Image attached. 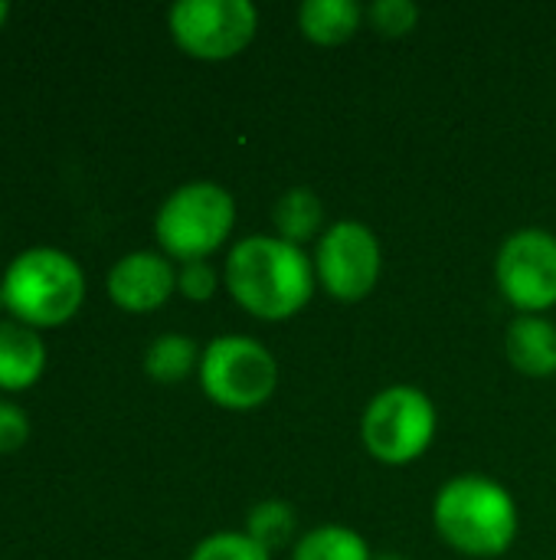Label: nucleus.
<instances>
[{
	"instance_id": "a211bd4d",
	"label": "nucleus",
	"mask_w": 556,
	"mask_h": 560,
	"mask_svg": "<svg viewBox=\"0 0 556 560\" xmlns=\"http://www.w3.org/2000/svg\"><path fill=\"white\" fill-rule=\"evenodd\" d=\"M190 560H272L269 551L262 545H256L249 535H239V532H220V535H210L203 538Z\"/></svg>"
},
{
	"instance_id": "f03ea898",
	"label": "nucleus",
	"mask_w": 556,
	"mask_h": 560,
	"mask_svg": "<svg viewBox=\"0 0 556 560\" xmlns=\"http://www.w3.org/2000/svg\"><path fill=\"white\" fill-rule=\"evenodd\" d=\"M436 532L465 558H498L514 545L518 505L505 486L485 476L446 482L433 509Z\"/></svg>"
},
{
	"instance_id": "6e6552de",
	"label": "nucleus",
	"mask_w": 556,
	"mask_h": 560,
	"mask_svg": "<svg viewBox=\"0 0 556 560\" xmlns=\"http://www.w3.org/2000/svg\"><path fill=\"white\" fill-rule=\"evenodd\" d=\"M501 295L524 315L556 305V236L547 230H518L505 240L495 262Z\"/></svg>"
},
{
	"instance_id": "ddd939ff",
	"label": "nucleus",
	"mask_w": 556,
	"mask_h": 560,
	"mask_svg": "<svg viewBox=\"0 0 556 560\" xmlns=\"http://www.w3.org/2000/svg\"><path fill=\"white\" fill-rule=\"evenodd\" d=\"M364 20V7L354 0H305L298 10L301 33L318 46L347 43Z\"/></svg>"
},
{
	"instance_id": "20e7f679",
	"label": "nucleus",
	"mask_w": 556,
	"mask_h": 560,
	"mask_svg": "<svg viewBox=\"0 0 556 560\" xmlns=\"http://www.w3.org/2000/svg\"><path fill=\"white\" fill-rule=\"evenodd\" d=\"M236 223L233 197L213 180H193L177 187L157 210L154 236L164 256L180 262H200L226 243Z\"/></svg>"
},
{
	"instance_id": "6ab92c4d",
	"label": "nucleus",
	"mask_w": 556,
	"mask_h": 560,
	"mask_svg": "<svg viewBox=\"0 0 556 560\" xmlns=\"http://www.w3.org/2000/svg\"><path fill=\"white\" fill-rule=\"evenodd\" d=\"M370 26L380 36H406L416 23H419V7L413 0H377L367 10Z\"/></svg>"
},
{
	"instance_id": "39448f33",
	"label": "nucleus",
	"mask_w": 556,
	"mask_h": 560,
	"mask_svg": "<svg viewBox=\"0 0 556 560\" xmlns=\"http://www.w3.org/2000/svg\"><path fill=\"white\" fill-rule=\"evenodd\" d=\"M436 436L433 400L410 384L380 390L360 420V440L367 453L387 466H406L419 459Z\"/></svg>"
},
{
	"instance_id": "dca6fc26",
	"label": "nucleus",
	"mask_w": 556,
	"mask_h": 560,
	"mask_svg": "<svg viewBox=\"0 0 556 560\" xmlns=\"http://www.w3.org/2000/svg\"><path fill=\"white\" fill-rule=\"evenodd\" d=\"M292 560H370V548L344 525H321L295 545Z\"/></svg>"
},
{
	"instance_id": "5701e85b",
	"label": "nucleus",
	"mask_w": 556,
	"mask_h": 560,
	"mask_svg": "<svg viewBox=\"0 0 556 560\" xmlns=\"http://www.w3.org/2000/svg\"><path fill=\"white\" fill-rule=\"evenodd\" d=\"M7 312V305H3V292H0V315Z\"/></svg>"
},
{
	"instance_id": "4468645a",
	"label": "nucleus",
	"mask_w": 556,
	"mask_h": 560,
	"mask_svg": "<svg viewBox=\"0 0 556 560\" xmlns=\"http://www.w3.org/2000/svg\"><path fill=\"white\" fill-rule=\"evenodd\" d=\"M279 240L301 246L308 240H315V233L321 230L324 220V207L318 200V194H311L308 187H292L279 197L275 210H272Z\"/></svg>"
},
{
	"instance_id": "7ed1b4c3",
	"label": "nucleus",
	"mask_w": 556,
	"mask_h": 560,
	"mask_svg": "<svg viewBox=\"0 0 556 560\" xmlns=\"http://www.w3.org/2000/svg\"><path fill=\"white\" fill-rule=\"evenodd\" d=\"M3 305L26 328H59L85 302V276L79 262L56 246L23 249L0 279Z\"/></svg>"
},
{
	"instance_id": "f8f14e48",
	"label": "nucleus",
	"mask_w": 556,
	"mask_h": 560,
	"mask_svg": "<svg viewBox=\"0 0 556 560\" xmlns=\"http://www.w3.org/2000/svg\"><path fill=\"white\" fill-rule=\"evenodd\" d=\"M46 371V345L36 328L0 322V390H26Z\"/></svg>"
},
{
	"instance_id": "aec40b11",
	"label": "nucleus",
	"mask_w": 556,
	"mask_h": 560,
	"mask_svg": "<svg viewBox=\"0 0 556 560\" xmlns=\"http://www.w3.org/2000/svg\"><path fill=\"white\" fill-rule=\"evenodd\" d=\"M177 292L187 295L190 302H206L216 292V272L206 259L200 262H184L177 272Z\"/></svg>"
},
{
	"instance_id": "0eeeda50",
	"label": "nucleus",
	"mask_w": 556,
	"mask_h": 560,
	"mask_svg": "<svg viewBox=\"0 0 556 560\" xmlns=\"http://www.w3.org/2000/svg\"><path fill=\"white\" fill-rule=\"evenodd\" d=\"M174 43L206 62L239 56L259 26V13L249 0H180L167 13Z\"/></svg>"
},
{
	"instance_id": "1a4fd4ad",
	"label": "nucleus",
	"mask_w": 556,
	"mask_h": 560,
	"mask_svg": "<svg viewBox=\"0 0 556 560\" xmlns=\"http://www.w3.org/2000/svg\"><path fill=\"white\" fill-rule=\"evenodd\" d=\"M315 276L338 302H360L380 279V243L370 226L357 220L334 223L318 240Z\"/></svg>"
},
{
	"instance_id": "f3484780",
	"label": "nucleus",
	"mask_w": 556,
	"mask_h": 560,
	"mask_svg": "<svg viewBox=\"0 0 556 560\" xmlns=\"http://www.w3.org/2000/svg\"><path fill=\"white\" fill-rule=\"evenodd\" d=\"M246 525H249L246 535L272 555V551H279V548H285L292 541V535L298 528V518H295V509L292 505H285L279 499H269V502H259L249 512V522Z\"/></svg>"
},
{
	"instance_id": "412c9836",
	"label": "nucleus",
	"mask_w": 556,
	"mask_h": 560,
	"mask_svg": "<svg viewBox=\"0 0 556 560\" xmlns=\"http://www.w3.org/2000/svg\"><path fill=\"white\" fill-rule=\"evenodd\" d=\"M29 440V420L16 404L0 400V453H16Z\"/></svg>"
},
{
	"instance_id": "2eb2a0df",
	"label": "nucleus",
	"mask_w": 556,
	"mask_h": 560,
	"mask_svg": "<svg viewBox=\"0 0 556 560\" xmlns=\"http://www.w3.org/2000/svg\"><path fill=\"white\" fill-rule=\"evenodd\" d=\"M197 368V345L187 335H161L144 354V371L157 384H180Z\"/></svg>"
},
{
	"instance_id": "4be33fe9",
	"label": "nucleus",
	"mask_w": 556,
	"mask_h": 560,
	"mask_svg": "<svg viewBox=\"0 0 556 560\" xmlns=\"http://www.w3.org/2000/svg\"><path fill=\"white\" fill-rule=\"evenodd\" d=\"M7 16H10V3H3V0H0V26L7 23Z\"/></svg>"
},
{
	"instance_id": "9d476101",
	"label": "nucleus",
	"mask_w": 556,
	"mask_h": 560,
	"mask_svg": "<svg viewBox=\"0 0 556 560\" xmlns=\"http://www.w3.org/2000/svg\"><path fill=\"white\" fill-rule=\"evenodd\" d=\"M177 289V272L161 253H128L108 272V299L131 315L161 308Z\"/></svg>"
},
{
	"instance_id": "9b49d317",
	"label": "nucleus",
	"mask_w": 556,
	"mask_h": 560,
	"mask_svg": "<svg viewBox=\"0 0 556 560\" xmlns=\"http://www.w3.org/2000/svg\"><path fill=\"white\" fill-rule=\"evenodd\" d=\"M505 351L514 371L528 377H554L556 374V325L541 315H518L508 325Z\"/></svg>"
},
{
	"instance_id": "f257e3e1",
	"label": "nucleus",
	"mask_w": 556,
	"mask_h": 560,
	"mask_svg": "<svg viewBox=\"0 0 556 560\" xmlns=\"http://www.w3.org/2000/svg\"><path fill=\"white\" fill-rule=\"evenodd\" d=\"M226 289L252 318L285 322L315 292V262L279 236H246L226 259Z\"/></svg>"
},
{
	"instance_id": "423d86ee",
	"label": "nucleus",
	"mask_w": 556,
	"mask_h": 560,
	"mask_svg": "<svg viewBox=\"0 0 556 560\" xmlns=\"http://www.w3.org/2000/svg\"><path fill=\"white\" fill-rule=\"evenodd\" d=\"M200 384L226 410H256L275 394L279 368L265 345L246 335H223L200 354Z\"/></svg>"
}]
</instances>
